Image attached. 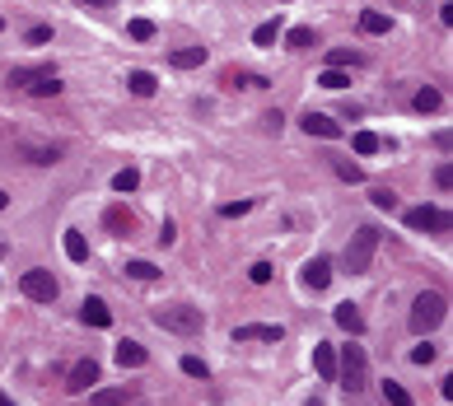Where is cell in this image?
I'll list each match as a JSON object with an SVG mask.
<instances>
[{
    "instance_id": "cell-11",
    "label": "cell",
    "mask_w": 453,
    "mask_h": 406,
    "mask_svg": "<svg viewBox=\"0 0 453 406\" xmlns=\"http://www.w3.org/2000/svg\"><path fill=\"white\" fill-rule=\"evenodd\" d=\"M313 369H318V378H337V346L332 341L313 346Z\"/></svg>"
},
{
    "instance_id": "cell-26",
    "label": "cell",
    "mask_w": 453,
    "mask_h": 406,
    "mask_svg": "<svg viewBox=\"0 0 453 406\" xmlns=\"http://www.w3.org/2000/svg\"><path fill=\"white\" fill-rule=\"evenodd\" d=\"M351 150H355V154H379V135L374 131H355L351 135Z\"/></svg>"
},
{
    "instance_id": "cell-16",
    "label": "cell",
    "mask_w": 453,
    "mask_h": 406,
    "mask_svg": "<svg viewBox=\"0 0 453 406\" xmlns=\"http://www.w3.org/2000/svg\"><path fill=\"white\" fill-rule=\"evenodd\" d=\"M145 360H150V350L140 346V341H122V346H117V364H126V369H140Z\"/></svg>"
},
{
    "instance_id": "cell-38",
    "label": "cell",
    "mask_w": 453,
    "mask_h": 406,
    "mask_svg": "<svg viewBox=\"0 0 453 406\" xmlns=\"http://www.w3.org/2000/svg\"><path fill=\"white\" fill-rule=\"evenodd\" d=\"M435 355H440V350H435V346H430V341H420V346H416V350H411V360H416V364H430V360H435Z\"/></svg>"
},
{
    "instance_id": "cell-32",
    "label": "cell",
    "mask_w": 453,
    "mask_h": 406,
    "mask_svg": "<svg viewBox=\"0 0 453 406\" xmlns=\"http://www.w3.org/2000/svg\"><path fill=\"white\" fill-rule=\"evenodd\" d=\"M178 369L187 373V378H211V369H206V360H196V355H182Z\"/></svg>"
},
{
    "instance_id": "cell-5",
    "label": "cell",
    "mask_w": 453,
    "mask_h": 406,
    "mask_svg": "<svg viewBox=\"0 0 453 406\" xmlns=\"http://www.w3.org/2000/svg\"><path fill=\"white\" fill-rule=\"evenodd\" d=\"M407 225L420 229V234H440V229H449V210L444 205H411Z\"/></svg>"
},
{
    "instance_id": "cell-40",
    "label": "cell",
    "mask_w": 453,
    "mask_h": 406,
    "mask_svg": "<svg viewBox=\"0 0 453 406\" xmlns=\"http://www.w3.org/2000/svg\"><path fill=\"white\" fill-rule=\"evenodd\" d=\"M47 38H52V28H47V23H38V28H28V47H43Z\"/></svg>"
},
{
    "instance_id": "cell-25",
    "label": "cell",
    "mask_w": 453,
    "mask_h": 406,
    "mask_svg": "<svg viewBox=\"0 0 453 406\" xmlns=\"http://www.w3.org/2000/svg\"><path fill=\"white\" fill-rule=\"evenodd\" d=\"M28 94H33V98H57V94H61V79H57V75H43V79H33V84H28Z\"/></svg>"
},
{
    "instance_id": "cell-8",
    "label": "cell",
    "mask_w": 453,
    "mask_h": 406,
    "mask_svg": "<svg viewBox=\"0 0 453 406\" xmlns=\"http://www.w3.org/2000/svg\"><path fill=\"white\" fill-rule=\"evenodd\" d=\"M94 383H99V360H79L75 369H70V378H66L70 393H89Z\"/></svg>"
},
{
    "instance_id": "cell-20",
    "label": "cell",
    "mask_w": 453,
    "mask_h": 406,
    "mask_svg": "<svg viewBox=\"0 0 453 406\" xmlns=\"http://www.w3.org/2000/svg\"><path fill=\"white\" fill-rule=\"evenodd\" d=\"M388 28H393V19H388V14H379V10H364L360 14V33H388Z\"/></svg>"
},
{
    "instance_id": "cell-45",
    "label": "cell",
    "mask_w": 453,
    "mask_h": 406,
    "mask_svg": "<svg viewBox=\"0 0 453 406\" xmlns=\"http://www.w3.org/2000/svg\"><path fill=\"white\" fill-rule=\"evenodd\" d=\"M0 406H14V402H10V397H0Z\"/></svg>"
},
{
    "instance_id": "cell-4",
    "label": "cell",
    "mask_w": 453,
    "mask_h": 406,
    "mask_svg": "<svg viewBox=\"0 0 453 406\" xmlns=\"http://www.w3.org/2000/svg\"><path fill=\"white\" fill-rule=\"evenodd\" d=\"M19 285H23V294H28L33 304H52V299L61 294V285H57V276H52V271H23Z\"/></svg>"
},
{
    "instance_id": "cell-43",
    "label": "cell",
    "mask_w": 453,
    "mask_h": 406,
    "mask_svg": "<svg viewBox=\"0 0 453 406\" xmlns=\"http://www.w3.org/2000/svg\"><path fill=\"white\" fill-rule=\"evenodd\" d=\"M79 5H89V10H113L117 0H79Z\"/></svg>"
},
{
    "instance_id": "cell-23",
    "label": "cell",
    "mask_w": 453,
    "mask_h": 406,
    "mask_svg": "<svg viewBox=\"0 0 453 406\" xmlns=\"http://www.w3.org/2000/svg\"><path fill=\"white\" fill-rule=\"evenodd\" d=\"M318 84H323V89H346V84H351V75H346V70H341V66H328V70H323V75H318Z\"/></svg>"
},
{
    "instance_id": "cell-6",
    "label": "cell",
    "mask_w": 453,
    "mask_h": 406,
    "mask_svg": "<svg viewBox=\"0 0 453 406\" xmlns=\"http://www.w3.org/2000/svg\"><path fill=\"white\" fill-rule=\"evenodd\" d=\"M159 327H169V332H187V337H196V332H201L206 322H201V313H196V308H164V313H159Z\"/></svg>"
},
{
    "instance_id": "cell-24",
    "label": "cell",
    "mask_w": 453,
    "mask_h": 406,
    "mask_svg": "<svg viewBox=\"0 0 453 406\" xmlns=\"http://www.w3.org/2000/svg\"><path fill=\"white\" fill-rule=\"evenodd\" d=\"M276 38H281V23H276V19H267V23L252 28V47H272Z\"/></svg>"
},
{
    "instance_id": "cell-27",
    "label": "cell",
    "mask_w": 453,
    "mask_h": 406,
    "mask_svg": "<svg viewBox=\"0 0 453 406\" xmlns=\"http://www.w3.org/2000/svg\"><path fill=\"white\" fill-rule=\"evenodd\" d=\"M313 43H318L313 28H290V33H285V47H290V52H299V47H313Z\"/></svg>"
},
{
    "instance_id": "cell-22",
    "label": "cell",
    "mask_w": 453,
    "mask_h": 406,
    "mask_svg": "<svg viewBox=\"0 0 453 406\" xmlns=\"http://www.w3.org/2000/svg\"><path fill=\"white\" fill-rule=\"evenodd\" d=\"M379 393H384L388 406H411V393H407L402 383H393V378H384V388H379Z\"/></svg>"
},
{
    "instance_id": "cell-44",
    "label": "cell",
    "mask_w": 453,
    "mask_h": 406,
    "mask_svg": "<svg viewBox=\"0 0 453 406\" xmlns=\"http://www.w3.org/2000/svg\"><path fill=\"white\" fill-rule=\"evenodd\" d=\"M5 205H10V196H5V192H0V210H5Z\"/></svg>"
},
{
    "instance_id": "cell-42",
    "label": "cell",
    "mask_w": 453,
    "mask_h": 406,
    "mask_svg": "<svg viewBox=\"0 0 453 406\" xmlns=\"http://www.w3.org/2000/svg\"><path fill=\"white\" fill-rule=\"evenodd\" d=\"M435 182H440V187H453V169H449V164H444V169H435Z\"/></svg>"
},
{
    "instance_id": "cell-29",
    "label": "cell",
    "mask_w": 453,
    "mask_h": 406,
    "mask_svg": "<svg viewBox=\"0 0 453 406\" xmlns=\"http://www.w3.org/2000/svg\"><path fill=\"white\" fill-rule=\"evenodd\" d=\"M126 33H131V43H150V38H155V19H131Z\"/></svg>"
},
{
    "instance_id": "cell-17",
    "label": "cell",
    "mask_w": 453,
    "mask_h": 406,
    "mask_svg": "<svg viewBox=\"0 0 453 406\" xmlns=\"http://www.w3.org/2000/svg\"><path fill=\"white\" fill-rule=\"evenodd\" d=\"M61 248H66V257L75 261H89V243H84V234H75V229H66V238H61Z\"/></svg>"
},
{
    "instance_id": "cell-41",
    "label": "cell",
    "mask_w": 453,
    "mask_h": 406,
    "mask_svg": "<svg viewBox=\"0 0 453 406\" xmlns=\"http://www.w3.org/2000/svg\"><path fill=\"white\" fill-rule=\"evenodd\" d=\"M173 238H178V229H173V220H164V229H159V243H164V248H173Z\"/></svg>"
},
{
    "instance_id": "cell-36",
    "label": "cell",
    "mask_w": 453,
    "mask_h": 406,
    "mask_svg": "<svg viewBox=\"0 0 453 406\" xmlns=\"http://www.w3.org/2000/svg\"><path fill=\"white\" fill-rule=\"evenodd\" d=\"M337 178H341V182H351V187H355V182H364V173L355 169V164H337Z\"/></svg>"
},
{
    "instance_id": "cell-15",
    "label": "cell",
    "mask_w": 453,
    "mask_h": 406,
    "mask_svg": "<svg viewBox=\"0 0 453 406\" xmlns=\"http://www.w3.org/2000/svg\"><path fill=\"white\" fill-rule=\"evenodd\" d=\"M332 317H337V327L351 332V337H360V332H364V317H360V308H355V304H337V313H332Z\"/></svg>"
},
{
    "instance_id": "cell-39",
    "label": "cell",
    "mask_w": 453,
    "mask_h": 406,
    "mask_svg": "<svg viewBox=\"0 0 453 406\" xmlns=\"http://www.w3.org/2000/svg\"><path fill=\"white\" fill-rule=\"evenodd\" d=\"M374 205H379V210H397V192L379 187V192H374Z\"/></svg>"
},
{
    "instance_id": "cell-33",
    "label": "cell",
    "mask_w": 453,
    "mask_h": 406,
    "mask_svg": "<svg viewBox=\"0 0 453 406\" xmlns=\"http://www.w3.org/2000/svg\"><path fill=\"white\" fill-rule=\"evenodd\" d=\"M332 66H341V70H351V66H364V57H360V52H351V47H341V52H332Z\"/></svg>"
},
{
    "instance_id": "cell-3",
    "label": "cell",
    "mask_w": 453,
    "mask_h": 406,
    "mask_svg": "<svg viewBox=\"0 0 453 406\" xmlns=\"http://www.w3.org/2000/svg\"><path fill=\"white\" fill-rule=\"evenodd\" d=\"M444 317H449V304H444V294L440 290H425V294H416V299H411V332H420V337H425V332H435L444 322Z\"/></svg>"
},
{
    "instance_id": "cell-21",
    "label": "cell",
    "mask_w": 453,
    "mask_h": 406,
    "mask_svg": "<svg viewBox=\"0 0 453 406\" xmlns=\"http://www.w3.org/2000/svg\"><path fill=\"white\" fill-rule=\"evenodd\" d=\"M444 108V98H440V89H430V84H425V89H416V113H440Z\"/></svg>"
},
{
    "instance_id": "cell-10",
    "label": "cell",
    "mask_w": 453,
    "mask_h": 406,
    "mask_svg": "<svg viewBox=\"0 0 453 406\" xmlns=\"http://www.w3.org/2000/svg\"><path fill=\"white\" fill-rule=\"evenodd\" d=\"M19 159L23 164H57V159H66V145H19Z\"/></svg>"
},
{
    "instance_id": "cell-12",
    "label": "cell",
    "mask_w": 453,
    "mask_h": 406,
    "mask_svg": "<svg viewBox=\"0 0 453 406\" xmlns=\"http://www.w3.org/2000/svg\"><path fill=\"white\" fill-rule=\"evenodd\" d=\"M79 317H84L89 327H108V322H113V313H108V304H103L99 294H89V299L79 304Z\"/></svg>"
},
{
    "instance_id": "cell-34",
    "label": "cell",
    "mask_w": 453,
    "mask_h": 406,
    "mask_svg": "<svg viewBox=\"0 0 453 406\" xmlns=\"http://www.w3.org/2000/svg\"><path fill=\"white\" fill-rule=\"evenodd\" d=\"M229 84H243V89H262V94H267V79H262V75H229Z\"/></svg>"
},
{
    "instance_id": "cell-13",
    "label": "cell",
    "mask_w": 453,
    "mask_h": 406,
    "mask_svg": "<svg viewBox=\"0 0 453 406\" xmlns=\"http://www.w3.org/2000/svg\"><path fill=\"white\" fill-rule=\"evenodd\" d=\"M234 341H281V327L276 322H248V327H238Z\"/></svg>"
},
{
    "instance_id": "cell-9",
    "label": "cell",
    "mask_w": 453,
    "mask_h": 406,
    "mask_svg": "<svg viewBox=\"0 0 453 406\" xmlns=\"http://www.w3.org/2000/svg\"><path fill=\"white\" fill-rule=\"evenodd\" d=\"M299 281H304L308 290H328V285H332V261H328V257H313V261L304 266V276H299Z\"/></svg>"
},
{
    "instance_id": "cell-7",
    "label": "cell",
    "mask_w": 453,
    "mask_h": 406,
    "mask_svg": "<svg viewBox=\"0 0 453 406\" xmlns=\"http://www.w3.org/2000/svg\"><path fill=\"white\" fill-rule=\"evenodd\" d=\"M299 126H304L308 135H318V140H332V135H341L337 117H328V113H304V117H299Z\"/></svg>"
},
{
    "instance_id": "cell-46",
    "label": "cell",
    "mask_w": 453,
    "mask_h": 406,
    "mask_svg": "<svg viewBox=\"0 0 453 406\" xmlns=\"http://www.w3.org/2000/svg\"><path fill=\"white\" fill-rule=\"evenodd\" d=\"M0 33H5V19H0Z\"/></svg>"
},
{
    "instance_id": "cell-35",
    "label": "cell",
    "mask_w": 453,
    "mask_h": 406,
    "mask_svg": "<svg viewBox=\"0 0 453 406\" xmlns=\"http://www.w3.org/2000/svg\"><path fill=\"white\" fill-rule=\"evenodd\" d=\"M248 281H252V285H267V281H272V266H267V261H252V266H248Z\"/></svg>"
},
{
    "instance_id": "cell-31",
    "label": "cell",
    "mask_w": 453,
    "mask_h": 406,
    "mask_svg": "<svg viewBox=\"0 0 453 406\" xmlns=\"http://www.w3.org/2000/svg\"><path fill=\"white\" fill-rule=\"evenodd\" d=\"M136 187H140V173L136 169H122V173H117V178H113V192H136Z\"/></svg>"
},
{
    "instance_id": "cell-18",
    "label": "cell",
    "mask_w": 453,
    "mask_h": 406,
    "mask_svg": "<svg viewBox=\"0 0 453 406\" xmlns=\"http://www.w3.org/2000/svg\"><path fill=\"white\" fill-rule=\"evenodd\" d=\"M169 61H173L178 70H196V66H206V47H178Z\"/></svg>"
},
{
    "instance_id": "cell-30",
    "label": "cell",
    "mask_w": 453,
    "mask_h": 406,
    "mask_svg": "<svg viewBox=\"0 0 453 406\" xmlns=\"http://www.w3.org/2000/svg\"><path fill=\"white\" fill-rule=\"evenodd\" d=\"M126 276H131V281L155 285V281H159V266H150V261H131V266H126Z\"/></svg>"
},
{
    "instance_id": "cell-1",
    "label": "cell",
    "mask_w": 453,
    "mask_h": 406,
    "mask_svg": "<svg viewBox=\"0 0 453 406\" xmlns=\"http://www.w3.org/2000/svg\"><path fill=\"white\" fill-rule=\"evenodd\" d=\"M364 378H369V355L360 346H337V383L341 393H364Z\"/></svg>"
},
{
    "instance_id": "cell-2",
    "label": "cell",
    "mask_w": 453,
    "mask_h": 406,
    "mask_svg": "<svg viewBox=\"0 0 453 406\" xmlns=\"http://www.w3.org/2000/svg\"><path fill=\"white\" fill-rule=\"evenodd\" d=\"M379 243H384V234H379V229H355V238L351 243H346V252H341V271H346V276H364V271H369V261H374V248Z\"/></svg>"
},
{
    "instance_id": "cell-28",
    "label": "cell",
    "mask_w": 453,
    "mask_h": 406,
    "mask_svg": "<svg viewBox=\"0 0 453 406\" xmlns=\"http://www.w3.org/2000/svg\"><path fill=\"white\" fill-rule=\"evenodd\" d=\"M103 225L113 229V234H131V225H136V220H131L126 210H108V215H103Z\"/></svg>"
},
{
    "instance_id": "cell-14",
    "label": "cell",
    "mask_w": 453,
    "mask_h": 406,
    "mask_svg": "<svg viewBox=\"0 0 453 406\" xmlns=\"http://www.w3.org/2000/svg\"><path fill=\"white\" fill-rule=\"evenodd\" d=\"M126 402H136V388H103L89 397V406H126Z\"/></svg>"
},
{
    "instance_id": "cell-37",
    "label": "cell",
    "mask_w": 453,
    "mask_h": 406,
    "mask_svg": "<svg viewBox=\"0 0 453 406\" xmlns=\"http://www.w3.org/2000/svg\"><path fill=\"white\" fill-rule=\"evenodd\" d=\"M252 210V201H229V205H220V215L225 220H238V215H248Z\"/></svg>"
},
{
    "instance_id": "cell-19",
    "label": "cell",
    "mask_w": 453,
    "mask_h": 406,
    "mask_svg": "<svg viewBox=\"0 0 453 406\" xmlns=\"http://www.w3.org/2000/svg\"><path fill=\"white\" fill-rule=\"evenodd\" d=\"M126 84H131V94H136V98H150V94L159 89L150 70H131V75H126Z\"/></svg>"
}]
</instances>
